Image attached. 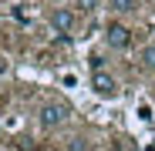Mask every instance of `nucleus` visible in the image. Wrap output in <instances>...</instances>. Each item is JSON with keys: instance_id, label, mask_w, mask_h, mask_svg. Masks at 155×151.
<instances>
[{"instance_id": "nucleus-2", "label": "nucleus", "mask_w": 155, "mask_h": 151, "mask_svg": "<svg viewBox=\"0 0 155 151\" xmlns=\"http://www.w3.org/2000/svg\"><path fill=\"white\" fill-rule=\"evenodd\" d=\"M74 10H68V7H58L54 14H51V30L54 34H71L74 30Z\"/></svg>"}, {"instance_id": "nucleus-1", "label": "nucleus", "mask_w": 155, "mask_h": 151, "mask_svg": "<svg viewBox=\"0 0 155 151\" xmlns=\"http://www.w3.org/2000/svg\"><path fill=\"white\" fill-rule=\"evenodd\" d=\"M91 87H94L98 97H115V94H118L115 77H111V74H105V71H94V74H91Z\"/></svg>"}, {"instance_id": "nucleus-7", "label": "nucleus", "mask_w": 155, "mask_h": 151, "mask_svg": "<svg viewBox=\"0 0 155 151\" xmlns=\"http://www.w3.org/2000/svg\"><path fill=\"white\" fill-rule=\"evenodd\" d=\"M78 7H81V14H91L94 7H98V0H74Z\"/></svg>"}, {"instance_id": "nucleus-4", "label": "nucleus", "mask_w": 155, "mask_h": 151, "mask_svg": "<svg viewBox=\"0 0 155 151\" xmlns=\"http://www.w3.org/2000/svg\"><path fill=\"white\" fill-rule=\"evenodd\" d=\"M68 118V108L64 104H44L41 108V124L44 128H54V124H61Z\"/></svg>"}, {"instance_id": "nucleus-8", "label": "nucleus", "mask_w": 155, "mask_h": 151, "mask_svg": "<svg viewBox=\"0 0 155 151\" xmlns=\"http://www.w3.org/2000/svg\"><path fill=\"white\" fill-rule=\"evenodd\" d=\"M68 151H88V148H84V141H81V138H71V144H68Z\"/></svg>"}, {"instance_id": "nucleus-9", "label": "nucleus", "mask_w": 155, "mask_h": 151, "mask_svg": "<svg viewBox=\"0 0 155 151\" xmlns=\"http://www.w3.org/2000/svg\"><path fill=\"white\" fill-rule=\"evenodd\" d=\"M145 151H155V141H152V144H148V148H145Z\"/></svg>"}, {"instance_id": "nucleus-3", "label": "nucleus", "mask_w": 155, "mask_h": 151, "mask_svg": "<svg viewBox=\"0 0 155 151\" xmlns=\"http://www.w3.org/2000/svg\"><path fill=\"white\" fill-rule=\"evenodd\" d=\"M105 40H108V47L121 50V47H128V40H132V30H128L125 24H111V27L105 30Z\"/></svg>"}, {"instance_id": "nucleus-5", "label": "nucleus", "mask_w": 155, "mask_h": 151, "mask_svg": "<svg viewBox=\"0 0 155 151\" xmlns=\"http://www.w3.org/2000/svg\"><path fill=\"white\" fill-rule=\"evenodd\" d=\"M138 61H142V67H145V71H155V44H145V47H142Z\"/></svg>"}, {"instance_id": "nucleus-6", "label": "nucleus", "mask_w": 155, "mask_h": 151, "mask_svg": "<svg viewBox=\"0 0 155 151\" xmlns=\"http://www.w3.org/2000/svg\"><path fill=\"white\" fill-rule=\"evenodd\" d=\"M135 4H138V0H108V7H111L115 14H128V10H135Z\"/></svg>"}]
</instances>
